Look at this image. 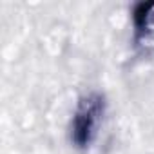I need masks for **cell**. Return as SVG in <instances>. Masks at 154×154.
Returning <instances> with one entry per match:
<instances>
[{
    "mask_svg": "<svg viewBox=\"0 0 154 154\" xmlns=\"http://www.w3.org/2000/svg\"><path fill=\"white\" fill-rule=\"evenodd\" d=\"M98 116H102V100L96 98H87L74 118V140L76 143L85 145L91 141V134L96 132V123Z\"/></svg>",
    "mask_w": 154,
    "mask_h": 154,
    "instance_id": "cell-1",
    "label": "cell"
},
{
    "mask_svg": "<svg viewBox=\"0 0 154 154\" xmlns=\"http://www.w3.org/2000/svg\"><path fill=\"white\" fill-rule=\"evenodd\" d=\"M136 13V33L141 42L154 44V4H141Z\"/></svg>",
    "mask_w": 154,
    "mask_h": 154,
    "instance_id": "cell-2",
    "label": "cell"
}]
</instances>
